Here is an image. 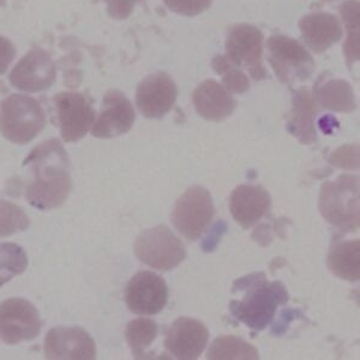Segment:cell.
<instances>
[{"mask_svg": "<svg viewBox=\"0 0 360 360\" xmlns=\"http://www.w3.org/2000/svg\"><path fill=\"white\" fill-rule=\"evenodd\" d=\"M316 115L317 103L311 93L305 89L297 91L293 98V106L288 115L287 129L299 139L300 143L312 144L317 141Z\"/></svg>", "mask_w": 360, "mask_h": 360, "instance_id": "44dd1931", "label": "cell"}, {"mask_svg": "<svg viewBox=\"0 0 360 360\" xmlns=\"http://www.w3.org/2000/svg\"><path fill=\"white\" fill-rule=\"evenodd\" d=\"M125 302L134 314L156 315L167 305V283L153 271H139L127 283Z\"/></svg>", "mask_w": 360, "mask_h": 360, "instance_id": "8fae6325", "label": "cell"}, {"mask_svg": "<svg viewBox=\"0 0 360 360\" xmlns=\"http://www.w3.org/2000/svg\"><path fill=\"white\" fill-rule=\"evenodd\" d=\"M209 341V332L198 319L179 317L166 334L165 347L179 360L198 359Z\"/></svg>", "mask_w": 360, "mask_h": 360, "instance_id": "5bb4252c", "label": "cell"}, {"mask_svg": "<svg viewBox=\"0 0 360 360\" xmlns=\"http://www.w3.org/2000/svg\"><path fill=\"white\" fill-rule=\"evenodd\" d=\"M176 83L165 72L150 75L139 83L136 91V105L147 118H161L176 103Z\"/></svg>", "mask_w": 360, "mask_h": 360, "instance_id": "9a60e30c", "label": "cell"}, {"mask_svg": "<svg viewBox=\"0 0 360 360\" xmlns=\"http://www.w3.org/2000/svg\"><path fill=\"white\" fill-rule=\"evenodd\" d=\"M135 123V110L125 95L110 90L103 98V111L91 127L98 139H113L131 130Z\"/></svg>", "mask_w": 360, "mask_h": 360, "instance_id": "2e32d148", "label": "cell"}, {"mask_svg": "<svg viewBox=\"0 0 360 360\" xmlns=\"http://www.w3.org/2000/svg\"><path fill=\"white\" fill-rule=\"evenodd\" d=\"M215 215L213 198L208 190L195 185L176 200L172 212V224L183 237L197 240L205 233Z\"/></svg>", "mask_w": 360, "mask_h": 360, "instance_id": "8992f818", "label": "cell"}, {"mask_svg": "<svg viewBox=\"0 0 360 360\" xmlns=\"http://www.w3.org/2000/svg\"><path fill=\"white\" fill-rule=\"evenodd\" d=\"M316 103L330 111L351 113L356 108L354 91L342 79H329L316 89Z\"/></svg>", "mask_w": 360, "mask_h": 360, "instance_id": "7402d4cb", "label": "cell"}, {"mask_svg": "<svg viewBox=\"0 0 360 360\" xmlns=\"http://www.w3.org/2000/svg\"><path fill=\"white\" fill-rule=\"evenodd\" d=\"M271 198L261 185L242 184L234 188L229 198V210L238 225L248 229L266 217Z\"/></svg>", "mask_w": 360, "mask_h": 360, "instance_id": "e0dca14e", "label": "cell"}, {"mask_svg": "<svg viewBox=\"0 0 360 360\" xmlns=\"http://www.w3.org/2000/svg\"><path fill=\"white\" fill-rule=\"evenodd\" d=\"M270 65L281 82L292 86L310 77L315 62L310 53L291 37L276 35L268 40Z\"/></svg>", "mask_w": 360, "mask_h": 360, "instance_id": "52a82bcc", "label": "cell"}, {"mask_svg": "<svg viewBox=\"0 0 360 360\" xmlns=\"http://www.w3.org/2000/svg\"><path fill=\"white\" fill-rule=\"evenodd\" d=\"M30 225L23 209L11 202L0 201V238L25 231Z\"/></svg>", "mask_w": 360, "mask_h": 360, "instance_id": "4316f807", "label": "cell"}, {"mask_svg": "<svg viewBox=\"0 0 360 360\" xmlns=\"http://www.w3.org/2000/svg\"><path fill=\"white\" fill-rule=\"evenodd\" d=\"M169 10L183 16L193 17L205 11L213 0H164Z\"/></svg>", "mask_w": 360, "mask_h": 360, "instance_id": "f1b7e54d", "label": "cell"}, {"mask_svg": "<svg viewBox=\"0 0 360 360\" xmlns=\"http://www.w3.org/2000/svg\"><path fill=\"white\" fill-rule=\"evenodd\" d=\"M341 16L344 20L347 39L345 42V56L347 59L348 65L352 66L353 63L359 59V1L348 0L340 8Z\"/></svg>", "mask_w": 360, "mask_h": 360, "instance_id": "d4e9b609", "label": "cell"}, {"mask_svg": "<svg viewBox=\"0 0 360 360\" xmlns=\"http://www.w3.org/2000/svg\"><path fill=\"white\" fill-rule=\"evenodd\" d=\"M16 57V49L13 42L0 35V75L4 74Z\"/></svg>", "mask_w": 360, "mask_h": 360, "instance_id": "1f68e13d", "label": "cell"}, {"mask_svg": "<svg viewBox=\"0 0 360 360\" xmlns=\"http://www.w3.org/2000/svg\"><path fill=\"white\" fill-rule=\"evenodd\" d=\"M139 0H106L107 11L115 20H125L130 16Z\"/></svg>", "mask_w": 360, "mask_h": 360, "instance_id": "4dcf8cb0", "label": "cell"}, {"mask_svg": "<svg viewBox=\"0 0 360 360\" xmlns=\"http://www.w3.org/2000/svg\"><path fill=\"white\" fill-rule=\"evenodd\" d=\"M37 307L28 300L10 298L0 304V339L6 345L33 340L41 330Z\"/></svg>", "mask_w": 360, "mask_h": 360, "instance_id": "9c48e42d", "label": "cell"}, {"mask_svg": "<svg viewBox=\"0 0 360 360\" xmlns=\"http://www.w3.org/2000/svg\"><path fill=\"white\" fill-rule=\"evenodd\" d=\"M25 164L30 173L25 190L29 203L40 210L60 207L72 188L69 159L62 143L52 139L39 144Z\"/></svg>", "mask_w": 360, "mask_h": 360, "instance_id": "6da1fadb", "label": "cell"}, {"mask_svg": "<svg viewBox=\"0 0 360 360\" xmlns=\"http://www.w3.org/2000/svg\"><path fill=\"white\" fill-rule=\"evenodd\" d=\"M197 113L209 122H222L232 115L236 100L225 86L207 79L197 86L193 95Z\"/></svg>", "mask_w": 360, "mask_h": 360, "instance_id": "ac0fdd59", "label": "cell"}, {"mask_svg": "<svg viewBox=\"0 0 360 360\" xmlns=\"http://www.w3.org/2000/svg\"><path fill=\"white\" fill-rule=\"evenodd\" d=\"M5 0H0V6H4Z\"/></svg>", "mask_w": 360, "mask_h": 360, "instance_id": "836d02e7", "label": "cell"}, {"mask_svg": "<svg viewBox=\"0 0 360 360\" xmlns=\"http://www.w3.org/2000/svg\"><path fill=\"white\" fill-rule=\"evenodd\" d=\"M222 86L229 90V93L243 94L249 90V78L243 71L238 70L236 66H231L222 74Z\"/></svg>", "mask_w": 360, "mask_h": 360, "instance_id": "f546056e", "label": "cell"}, {"mask_svg": "<svg viewBox=\"0 0 360 360\" xmlns=\"http://www.w3.org/2000/svg\"><path fill=\"white\" fill-rule=\"evenodd\" d=\"M28 266V257L21 246L13 243L0 244V287L22 274Z\"/></svg>", "mask_w": 360, "mask_h": 360, "instance_id": "484cf974", "label": "cell"}, {"mask_svg": "<svg viewBox=\"0 0 360 360\" xmlns=\"http://www.w3.org/2000/svg\"><path fill=\"white\" fill-rule=\"evenodd\" d=\"M159 327L153 319H137L127 324L125 339L136 359L148 358L147 349L155 341Z\"/></svg>", "mask_w": 360, "mask_h": 360, "instance_id": "cb8c5ba5", "label": "cell"}, {"mask_svg": "<svg viewBox=\"0 0 360 360\" xmlns=\"http://www.w3.org/2000/svg\"><path fill=\"white\" fill-rule=\"evenodd\" d=\"M53 101L63 139L69 143L82 139L94 125L96 115L89 98L69 91L56 95Z\"/></svg>", "mask_w": 360, "mask_h": 360, "instance_id": "30bf717a", "label": "cell"}, {"mask_svg": "<svg viewBox=\"0 0 360 360\" xmlns=\"http://www.w3.org/2000/svg\"><path fill=\"white\" fill-rule=\"evenodd\" d=\"M328 268L338 278L356 283L360 278L359 239L346 240L342 234L333 238L327 257Z\"/></svg>", "mask_w": 360, "mask_h": 360, "instance_id": "ffe728a7", "label": "cell"}, {"mask_svg": "<svg viewBox=\"0 0 360 360\" xmlns=\"http://www.w3.org/2000/svg\"><path fill=\"white\" fill-rule=\"evenodd\" d=\"M319 209L324 220L341 233L359 231V176L342 174L322 185Z\"/></svg>", "mask_w": 360, "mask_h": 360, "instance_id": "3957f363", "label": "cell"}, {"mask_svg": "<svg viewBox=\"0 0 360 360\" xmlns=\"http://www.w3.org/2000/svg\"><path fill=\"white\" fill-rule=\"evenodd\" d=\"M329 162L335 167L356 171L359 168V146L345 144L338 148L329 158Z\"/></svg>", "mask_w": 360, "mask_h": 360, "instance_id": "83f0119b", "label": "cell"}, {"mask_svg": "<svg viewBox=\"0 0 360 360\" xmlns=\"http://www.w3.org/2000/svg\"><path fill=\"white\" fill-rule=\"evenodd\" d=\"M47 359L91 360L96 358V345L88 333L78 327L51 329L45 339Z\"/></svg>", "mask_w": 360, "mask_h": 360, "instance_id": "4fadbf2b", "label": "cell"}, {"mask_svg": "<svg viewBox=\"0 0 360 360\" xmlns=\"http://www.w3.org/2000/svg\"><path fill=\"white\" fill-rule=\"evenodd\" d=\"M45 125V112L32 96L10 95L0 103V132L13 143L32 142Z\"/></svg>", "mask_w": 360, "mask_h": 360, "instance_id": "277c9868", "label": "cell"}, {"mask_svg": "<svg viewBox=\"0 0 360 360\" xmlns=\"http://www.w3.org/2000/svg\"><path fill=\"white\" fill-rule=\"evenodd\" d=\"M134 251L141 262L161 271L174 269L186 258L184 244L165 225L146 229L139 234Z\"/></svg>", "mask_w": 360, "mask_h": 360, "instance_id": "5b68a950", "label": "cell"}, {"mask_svg": "<svg viewBox=\"0 0 360 360\" xmlns=\"http://www.w3.org/2000/svg\"><path fill=\"white\" fill-rule=\"evenodd\" d=\"M207 358L212 360L259 359L257 348L234 335L220 336L209 347Z\"/></svg>", "mask_w": 360, "mask_h": 360, "instance_id": "603a6c76", "label": "cell"}, {"mask_svg": "<svg viewBox=\"0 0 360 360\" xmlns=\"http://www.w3.org/2000/svg\"><path fill=\"white\" fill-rule=\"evenodd\" d=\"M262 53L263 35L257 28L239 25L231 29L226 41L225 57L232 65L245 68L256 81L266 77Z\"/></svg>", "mask_w": 360, "mask_h": 360, "instance_id": "ba28073f", "label": "cell"}, {"mask_svg": "<svg viewBox=\"0 0 360 360\" xmlns=\"http://www.w3.org/2000/svg\"><path fill=\"white\" fill-rule=\"evenodd\" d=\"M233 295H242L229 303L234 319L250 329L263 330L274 319L280 305L288 302L286 287L278 281L269 283L264 273H254L238 278L232 287Z\"/></svg>", "mask_w": 360, "mask_h": 360, "instance_id": "7a4b0ae2", "label": "cell"}, {"mask_svg": "<svg viewBox=\"0 0 360 360\" xmlns=\"http://www.w3.org/2000/svg\"><path fill=\"white\" fill-rule=\"evenodd\" d=\"M304 41L317 53L324 52L342 37V28L339 20L330 13H311L299 22Z\"/></svg>", "mask_w": 360, "mask_h": 360, "instance_id": "d6986e66", "label": "cell"}, {"mask_svg": "<svg viewBox=\"0 0 360 360\" xmlns=\"http://www.w3.org/2000/svg\"><path fill=\"white\" fill-rule=\"evenodd\" d=\"M57 68L52 58L41 49H34L25 54L10 74V83L17 89L37 93L53 86Z\"/></svg>", "mask_w": 360, "mask_h": 360, "instance_id": "7c38bea8", "label": "cell"}, {"mask_svg": "<svg viewBox=\"0 0 360 360\" xmlns=\"http://www.w3.org/2000/svg\"><path fill=\"white\" fill-rule=\"evenodd\" d=\"M266 227H268V225L259 226V227H258V229H256L255 232H256V233H262L263 229H266ZM270 239H271V237H270L269 234L266 233V236L263 234V236H261V237H258L257 242L263 244V240H266V244H268V243L270 242Z\"/></svg>", "mask_w": 360, "mask_h": 360, "instance_id": "d6a6232c", "label": "cell"}]
</instances>
